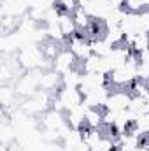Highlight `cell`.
Returning <instances> with one entry per match:
<instances>
[{
    "mask_svg": "<svg viewBox=\"0 0 149 151\" xmlns=\"http://www.w3.org/2000/svg\"><path fill=\"white\" fill-rule=\"evenodd\" d=\"M130 104H132V95H128L126 91H114V93H109L105 107L107 111L123 113V111H128Z\"/></svg>",
    "mask_w": 149,
    "mask_h": 151,
    "instance_id": "cell-1",
    "label": "cell"
},
{
    "mask_svg": "<svg viewBox=\"0 0 149 151\" xmlns=\"http://www.w3.org/2000/svg\"><path fill=\"white\" fill-rule=\"evenodd\" d=\"M69 44H70V51L75 55V58H77L79 62H84V60H88V58L93 55L88 39H84L81 34H77V35H74L72 39H69Z\"/></svg>",
    "mask_w": 149,
    "mask_h": 151,
    "instance_id": "cell-2",
    "label": "cell"
},
{
    "mask_svg": "<svg viewBox=\"0 0 149 151\" xmlns=\"http://www.w3.org/2000/svg\"><path fill=\"white\" fill-rule=\"evenodd\" d=\"M75 55L70 51V49H65V51H60L58 56L53 60V67L56 69V72H69L72 70L75 63Z\"/></svg>",
    "mask_w": 149,
    "mask_h": 151,
    "instance_id": "cell-3",
    "label": "cell"
},
{
    "mask_svg": "<svg viewBox=\"0 0 149 151\" xmlns=\"http://www.w3.org/2000/svg\"><path fill=\"white\" fill-rule=\"evenodd\" d=\"M58 25H60L62 34L65 35V39H67V40L79 34V28H77V25H75V21H74V16H70L69 12H60Z\"/></svg>",
    "mask_w": 149,
    "mask_h": 151,
    "instance_id": "cell-4",
    "label": "cell"
},
{
    "mask_svg": "<svg viewBox=\"0 0 149 151\" xmlns=\"http://www.w3.org/2000/svg\"><path fill=\"white\" fill-rule=\"evenodd\" d=\"M102 119H104V114L98 111V107H86V113H84V123H86V127H90V128H100L102 127Z\"/></svg>",
    "mask_w": 149,
    "mask_h": 151,
    "instance_id": "cell-5",
    "label": "cell"
},
{
    "mask_svg": "<svg viewBox=\"0 0 149 151\" xmlns=\"http://www.w3.org/2000/svg\"><path fill=\"white\" fill-rule=\"evenodd\" d=\"M72 16H74V21H75V25H77V28H79V32H86V30L90 28L91 21H93V18H91L81 5L72 12Z\"/></svg>",
    "mask_w": 149,
    "mask_h": 151,
    "instance_id": "cell-6",
    "label": "cell"
},
{
    "mask_svg": "<svg viewBox=\"0 0 149 151\" xmlns=\"http://www.w3.org/2000/svg\"><path fill=\"white\" fill-rule=\"evenodd\" d=\"M132 51L135 55H140L144 51H149V32H140V34H137L133 37Z\"/></svg>",
    "mask_w": 149,
    "mask_h": 151,
    "instance_id": "cell-7",
    "label": "cell"
},
{
    "mask_svg": "<svg viewBox=\"0 0 149 151\" xmlns=\"http://www.w3.org/2000/svg\"><path fill=\"white\" fill-rule=\"evenodd\" d=\"M90 46H91V51L93 55H98V56H107L111 53L112 46L105 40V39H95V40H90Z\"/></svg>",
    "mask_w": 149,
    "mask_h": 151,
    "instance_id": "cell-8",
    "label": "cell"
},
{
    "mask_svg": "<svg viewBox=\"0 0 149 151\" xmlns=\"http://www.w3.org/2000/svg\"><path fill=\"white\" fill-rule=\"evenodd\" d=\"M58 81H60L58 72H47V74H42V77L39 79V84L46 90H51V88H56Z\"/></svg>",
    "mask_w": 149,
    "mask_h": 151,
    "instance_id": "cell-9",
    "label": "cell"
},
{
    "mask_svg": "<svg viewBox=\"0 0 149 151\" xmlns=\"http://www.w3.org/2000/svg\"><path fill=\"white\" fill-rule=\"evenodd\" d=\"M42 53H44V56H46L47 60H54V58L58 56V53H60L58 42H56V40H51V42L44 44V46H42Z\"/></svg>",
    "mask_w": 149,
    "mask_h": 151,
    "instance_id": "cell-10",
    "label": "cell"
},
{
    "mask_svg": "<svg viewBox=\"0 0 149 151\" xmlns=\"http://www.w3.org/2000/svg\"><path fill=\"white\" fill-rule=\"evenodd\" d=\"M56 7L60 9V12H74L79 7V0H56Z\"/></svg>",
    "mask_w": 149,
    "mask_h": 151,
    "instance_id": "cell-11",
    "label": "cell"
},
{
    "mask_svg": "<svg viewBox=\"0 0 149 151\" xmlns=\"http://www.w3.org/2000/svg\"><path fill=\"white\" fill-rule=\"evenodd\" d=\"M135 127L140 130V134H149V114H140L135 119Z\"/></svg>",
    "mask_w": 149,
    "mask_h": 151,
    "instance_id": "cell-12",
    "label": "cell"
},
{
    "mask_svg": "<svg viewBox=\"0 0 149 151\" xmlns=\"http://www.w3.org/2000/svg\"><path fill=\"white\" fill-rule=\"evenodd\" d=\"M11 100H14V91L9 88H2V104L4 107H7L11 104Z\"/></svg>",
    "mask_w": 149,
    "mask_h": 151,
    "instance_id": "cell-13",
    "label": "cell"
}]
</instances>
